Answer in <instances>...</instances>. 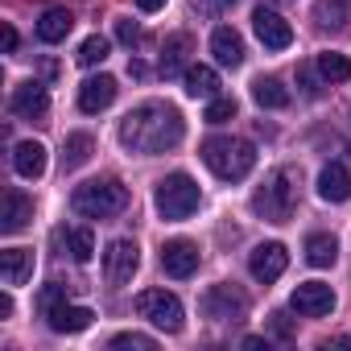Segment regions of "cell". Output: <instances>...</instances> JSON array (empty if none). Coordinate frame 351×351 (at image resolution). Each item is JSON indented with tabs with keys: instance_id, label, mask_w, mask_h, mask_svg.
<instances>
[{
	"instance_id": "4fadbf2b",
	"label": "cell",
	"mask_w": 351,
	"mask_h": 351,
	"mask_svg": "<svg viewBox=\"0 0 351 351\" xmlns=\"http://www.w3.org/2000/svg\"><path fill=\"white\" fill-rule=\"evenodd\" d=\"M9 108H13V116H21V120H42V116L50 112V95H46V87H42L38 79H29V83H21V87L13 91Z\"/></svg>"
},
{
	"instance_id": "ac0fdd59",
	"label": "cell",
	"mask_w": 351,
	"mask_h": 351,
	"mask_svg": "<svg viewBox=\"0 0 351 351\" xmlns=\"http://www.w3.org/2000/svg\"><path fill=\"white\" fill-rule=\"evenodd\" d=\"M112 99H116V79L112 75H95L79 87V108L83 112H104V108H112Z\"/></svg>"
},
{
	"instance_id": "30bf717a",
	"label": "cell",
	"mask_w": 351,
	"mask_h": 351,
	"mask_svg": "<svg viewBox=\"0 0 351 351\" xmlns=\"http://www.w3.org/2000/svg\"><path fill=\"white\" fill-rule=\"evenodd\" d=\"M199 261H203V252H199L195 240H165L161 244V269L169 277H178V281L195 277L199 273Z\"/></svg>"
},
{
	"instance_id": "74e56055",
	"label": "cell",
	"mask_w": 351,
	"mask_h": 351,
	"mask_svg": "<svg viewBox=\"0 0 351 351\" xmlns=\"http://www.w3.org/2000/svg\"><path fill=\"white\" fill-rule=\"evenodd\" d=\"M136 9L141 13H157V9H165V0H136Z\"/></svg>"
},
{
	"instance_id": "9a60e30c",
	"label": "cell",
	"mask_w": 351,
	"mask_h": 351,
	"mask_svg": "<svg viewBox=\"0 0 351 351\" xmlns=\"http://www.w3.org/2000/svg\"><path fill=\"white\" fill-rule=\"evenodd\" d=\"M0 277H5V285H25L34 277V248H5L0 252Z\"/></svg>"
},
{
	"instance_id": "d590c367",
	"label": "cell",
	"mask_w": 351,
	"mask_h": 351,
	"mask_svg": "<svg viewBox=\"0 0 351 351\" xmlns=\"http://www.w3.org/2000/svg\"><path fill=\"white\" fill-rule=\"evenodd\" d=\"M298 79H302L306 95H318V87H314V71H310V66H302V71H298Z\"/></svg>"
},
{
	"instance_id": "2e32d148",
	"label": "cell",
	"mask_w": 351,
	"mask_h": 351,
	"mask_svg": "<svg viewBox=\"0 0 351 351\" xmlns=\"http://www.w3.org/2000/svg\"><path fill=\"white\" fill-rule=\"evenodd\" d=\"M29 219H34V203H29L17 186H9V191H5V215H0V232H5V236H17Z\"/></svg>"
},
{
	"instance_id": "ffe728a7",
	"label": "cell",
	"mask_w": 351,
	"mask_h": 351,
	"mask_svg": "<svg viewBox=\"0 0 351 351\" xmlns=\"http://www.w3.org/2000/svg\"><path fill=\"white\" fill-rule=\"evenodd\" d=\"M13 169L21 173V178H42L46 173V145L42 141H21L17 149H13Z\"/></svg>"
},
{
	"instance_id": "cb8c5ba5",
	"label": "cell",
	"mask_w": 351,
	"mask_h": 351,
	"mask_svg": "<svg viewBox=\"0 0 351 351\" xmlns=\"http://www.w3.org/2000/svg\"><path fill=\"white\" fill-rule=\"evenodd\" d=\"M306 261H310L314 269H330V265L339 261V244H335V236L314 232V236L306 240Z\"/></svg>"
},
{
	"instance_id": "7c38bea8",
	"label": "cell",
	"mask_w": 351,
	"mask_h": 351,
	"mask_svg": "<svg viewBox=\"0 0 351 351\" xmlns=\"http://www.w3.org/2000/svg\"><path fill=\"white\" fill-rule=\"evenodd\" d=\"M289 306H293L302 318H322V314L335 310V289H330L326 281H302V285L293 289Z\"/></svg>"
},
{
	"instance_id": "d4e9b609",
	"label": "cell",
	"mask_w": 351,
	"mask_h": 351,
	"mask_svg": "<svg viewBox=\"0 0 351 351\" xmlns=\"http://www.w3.org/2000/svg\"><path fill=\"white\" fill-rule=\"evenodd\" d=\"M91 149H95V141H91L87 132H71V136L62 141V169L87 165V161H91Z\"/></svg>"
},
{
	"instance_id": "836d02e7",
	"label": "cell",
	"mask_w": 351,
	"mask_h": 351,
	"mask_svg": "<svg viewBox=\"0 0 351 351\" xmlns=\"http://www.w3.org/2000/svg\"><path fill=\"white\" fill-rule=\"evenodd\" d=\"M232 5H236V0H195V9H199L203 17H223Z\"/></svg>"
},
{
	"instance_id": "e0dca14e",
	"label": "cell",
	"mask_w": 351,
	"mask_h": 351,
	"mask_svg": "<svg viewBox=\"0 0 351 351\" xmlns=\"http://www.w3.org/2000/svg\"><path fill=\"white\" fill-rule=\"evenodd\" d=\"M211 54H215V62L219 66H240L244 62V38L232 29V25H219L215 34H211Z\"/></svg>"
},
{
	"instance_id": "5bb4252c",
	"label": "cell",
	"mask_w": 351,
	"mask_h": 351,
	"mask_svg": "<svg viewBox=\"0 0 351 351\" xmlns=\"http://www.w3.org/2000/svg\"><path fill=\"white\" fill-rule=\"evenodd\" d=\"M318 199L322 203H347L351 199V169L343 161L322 165V173H318Z\"/></svg>"
},
{
	"instance_id": "f1b7e54d",
	"label": "cell",
	"mask_w": 351,
	"mask_h": 351,
	"mask_svg": "<svg viewBox=\"0 0 351 351\" xmlns=\"http://www.w3.org/2000/svg\"><path fill=\"white\" fill-rule=\"evenodd\" d=\"M104 58H108V38H99V34H91V38L79 46V54H75L79 66H99Z\"/></svg>"
},
{
	"instance_id": "4dcf8cb0",
	"label": "cell",
	"mask_w": 351,
	"mask_h": 351,
	"mask_svg": "<svg viewBox=\"0 0 351 351\" xmlns=\"http://www.w3.org/2000/svg\"><path fill=\"white\" fill-rule=\"evenodd\" d=\"M112 347H136V351H153V347H157V339H153V335H141V330H124V335H116V339H112Z\"/></svg>"
},
{
	"instance_id": "f35d334b",
	"label": "cell",
	"mask_w": 351,
	"mask_h": 351,
	"mask_svg": "<svg viewBox=\"0 0 351 351\" xmlns=\"http://www.w3.org/2000/svg\"><path fill=\"white\" fill-rule=\"evenodd\" d=\"M273 330H277L281 339H289V322H285V314H273Z\"/></svg>"
},
{
	"instance_id": "ab89813d",
	"label": "cell",
	"mask_w": 351,
	"mask_h": 351,
	"mask_svg": "<svg viewBox=\"0 0 351 351\" xmlns=\"http://www.w3.org/2000/svg\"><path fill=\"white\" fill-rule=\"evenodd\" d=\"M0 318H13V298L0 293Z\"/></svg>"
},
{
	"instance_id": "6da1fadb",
	"label": "cell",
	"mask_w": 351,
	"mask_h": 351,
	"mask_svg": "<svg viewBox=\"0 0 351 351\" xmlns=\"http://www.w3.org/2000/svg\"><path fill=\"white\" fill-rule=\"evenodd\" d=\"M186 136V124L178 116V108H169V104H136L124 120H120V145L132 149V153H169V149H178Z\"/></svg>"
},
{
	"instance_id": "8fae6325",
	"label": "cell",
	"mask_w": 351,
	"mask_h": 351,
	"mask_svg": "<svg viewBox=\"0 0 351 351\" xmlns=\"http://www.w3.org/2000/svg\"><path fill=\"white\" fill-rule=\"evenodd\" d=\"M285 265H289V252H285V244H256L252 252H248V273L261 281V285H273L281 273H285Z\"/></svg>"
},
{
	"instance_id": "484cf974",
	"label": "cell",
	"mask_w": 351,
	"mask_h": 351,
	"mask_svg": "<svg viewBox=\"0 0 351 351\" xmlns=\"http://www.w3.org/2000/svg\"><path fill=\"white\" fill-rule=\"evenodd\" d=\"M252 99H256L261 108H289V91H285L277 79H265V75L252 83Z\"/></svg>"
},
{
	"instance_id": "1f68e13d",
	"label": "cell",
	"mask_w": 351,
	"mask_h": 351,
	"mask_svg": "<svg viewBox=\"0 0 351 351\" xmlns=\"http://www.w3.org/2000/svg\"><path fill=\"white\" fill-rule=\"evenodd\" d=\"M318 17H322L318 25H335V29H339V25L347 21V9L339 5V0H322V5H318Z\"/></svg>"
},
{
	"instance_id": "277c9868",
	"label": "cell",
	"mask_w": 351,
	"mask_h": 351,
	"mask_svg": "<svg viewBox=\"0 0 351 351\" xmlns=\"http://www.w3.org/2000/svg\"><path fill=\"white\" fill-rule=\"evenodd\" d=\"M128 207V191L116 182V178H95V182H83L75 186L71 195V211L83 215V219H112Z\"/></svg>"
},
{
	"instance_id": "f546056e",
	"label": "cell",
	"mask_w": 351,
	"mask_h": 351,
	"mask_svg": "<svg viewBox=\"0 0 351 351\" xmlns=\"http://www.w3.org/2000/svg\"><path fill=\"white\" fill-rule=\"evenodd\" d=\"M228 120H236V99L232 95H215L207 104V124H228Z\"/></svg>"
},
{
	"instance_id": "7a4b0ae2",
	"label": "cell",
	"mask_w": 351,
	"mask_h": 351,
	"mask_svg": "<svg viewBox=\"0 0 351 351\" xmlns=\"http://www.w3.org/2000/svg\"><path fill=\"white\" fill-rule=\"evenodd\" d=\"M302 203V169L298 165H277L269 182L252 195V211L265 215L269 223H289V215Z\"/></svg>"
},
{
	"instance_id": "ba28073f",
	"label": "cell",
	"mask_w": 351,
	"mask_h": 351,
	"mask_svg": "<svg viewBox=\"0 0 351 351\" xmlns=\"http://www.w3.org/2000/svg\"><path fill=\"white\" fill-rule=\"evenodd\" d=\"M203 314L207 318H215V322H236V318H244L248 314V298L236 289V285H211L207 293H203Z\"/></svg>"
},
{
	"instance_id": "83f0119b",
	"label": "cell",
	"mask_w": 351,
	"mask_h": 351,
	"mask_svg": "<svg viewBox=\"0 0 351 351\" xmlns=\"http://www.w3.org/2000/svg\"><path fill=\"white\" fill-rule=\"evenodd\" d=\"M318 75L326 79V83H347L351 79V62L343 58V54H318Z\"/></svg>"
},
{
	"instance_id": "52a82bcc",
	"label": "cell",
	"mask_w": 351,
	"mask_h": 351,
	"mask_svg": "<svg viewBox=\"0 0 351 351\" xmlns=\"http://www.w3.org/2000/svg\"><path fill=\"white\" fill-rule=\"evenodd\" d=\"M141 269V248L132 240H112L104 252V281L108 285H128Z\"/></svg>"
},
{
	"instance_id": "8992f818",
	"label": "cell",
	"mask_w": 351,
	"mask_h": 351,
	"mask_svg": "<svg viewBox=\"0 0 351 351\" xmlns=\"http://www.w3.org/2000/svg\"><path fill=\"white\" fill-rule=\"evenodd\" d=\"M136 314L149 318V322H153L157 330H165V335H178L182 322H186L182 302L173 298V293H165V289H145V293H136Z\"/></svg>"
},
{
	"instance_id": "d6a6232c",
	"label": "cell",
	"mask_w": 351,
	"mask_h": 351,
	"mask_svg": "<svg viewBox=\"0 0 351 351\" xmlns=\"http://www.w3.org/2000/svg\"><path fill=\"white\" fill-rule=\"evenodd\" d=\"M58 302H66V285H58V281H50L42 293H38V306H42V314H50Z\"/></svg>"
},
{
	"instance_id": "d6986e66",
	"label": "cell",
	"mask_w": 351,
	"mask_h": 351,
	"mask_svg": "<svg viewBox=\"0 0 351 351\" xmlns=\"http://www.w3.org/2000/svg\"><path fill=\"white\" fill-rule=\"evenodd\" d=\"M91 310L87 306H66V302H58L50 314H46V322H50V330H58V335H79V330H87L91 326Z\"/></svg>"
},
{
	"instance_id": "5b68a950",
	"label": "cell",
	"mask_w": 351,
	"mask_h": 351,
	"mask_svg": "<svg viewBox=\"0 0 351 351\" xmlns=\"http://www.w3.org/2000/svg\"><path fill=\"white\" fill-rule=\"evenodd\" d=\"M153 203H157V215H161V219L182 223V219H191V215L199 211L203 191H199V182L191 178V173H182V169H178V173H169V178H161V182H157Z\"/></svg>"
},
{
	"instance_id": "7402d4cb",
	"label": "cell",
	"mask_w": 351,
	"mask_h": 351,
	"mask_svg": "<svg viewBox=\"0 0 351 351\" xmlns=\"http://www.w3.org/2000/svg\"><path fill=\"white\" fill-rule=\"evenodd\" d=\"M182 83H186V95L191 99H215L219 95V75L211 71V66H186V75H182Z\"/></svg>"
},
{
	"instance_id": "4316f807",
	"label": "cell",
	"mask_w": 351,
	"mask_h": 351,
	"mask_svg": "<svg viewBox=\"0 0 351 351\" xmlns=\"http://www.w3.org/2000/svg\"><path fill=\"white\" fill-rule=\"evenodd\" d=\"M66 248H71V256H75L79 265H87V261L95 256V232H91V228H71V232H66Z\"/></svg>"
},
{
	"instance_id": "9c48e42d",
	"label": "cell",
	"mask_w": 351,
	"mask_h": 351,
	"mask_svg": "<svg viewBox=\"0 0 351 351\" xmlns=\"http://www.w3.org/2000/svg\"><path fill=\"white\" fill-rule=\"evenodd\" d=\"M252 34H256V42H261L265 50H289V46H293V25H289L281 13L265 9V5L252 13Z\"/></svg>"
},
{
	"instance_id": "603a6c76",
	"label": "cell",
	"mask_w": 351,
	"mask_h": 351,
	"mask_svg": "<svg viewBox=\"0 0 351 351\" xmlns=\"http://www.w3.org/2000/svg\"><path fill=\"white\" fill-rule=\"evenodd\" d=\"M186 54H191V34H173V38H165V46H161V75H165V79L178 75V71L186 66Z\"/></svg>"
},
{
	"instance_id": "8d00e7d4",
	"label": "cell",
	"mask_w": 351,
	"mask_h": 351,
	"mask_svg": "<svg viewBox=\"0 0 351 351\" xmlns=\"http://www.w3.org/2000/svg\"><path fill=\"white\" fill-rule=\"evenodd\" d=\"M5 54H17V29L5 25Z\"/></svg>"
},
{
	"instance_id": "e575fe53",
	"label": "cell",
	"mask_w": 351,
	"mask_h": 351,
	"mask_svg": "<svg viewBox=\"0 0 351 351\" xmlns=\"http://www.w3.org/2000/svg\"><path fill=\"white\" fill-rule=\"evenodd\" d=\"M116 38H120L124 46H136V42H141V25H136V21H116Z\"/></svg>"
},
{
	"instance_id": "44dd1931",
	"label": "cell",
	"mask_w": 351,
	"mask_h": 351,
	"mask_svg": "<svg viewBox=\"0 0 351 351\" xmlns=\"http://www.w3.org/2000/svg\"><path fill=\"white\" fill-rule=\"evenodd\" d=\"M71 29H75L71 9H46V13H42V21H38V38H42L46 46L66 42V34H71Z\"/></svg>"
},
{
	"instance_id": "3957f363",
	"label": "cell",
	"mask_w": 351,
	"mask_h": 351,
	"mask_svg": "<svg viewBox=\"0 0 351 351\" xmlns=\"http://www.w3.org/2000/svg\"><path fill=\"white\" fill-rule=\"evenodd\" d=\"M203 161H207V169L215 173V178L240 182V178H248L252 165H256V149L244 136H207L203 141Z\"/></svg>"
}]
</instances>
